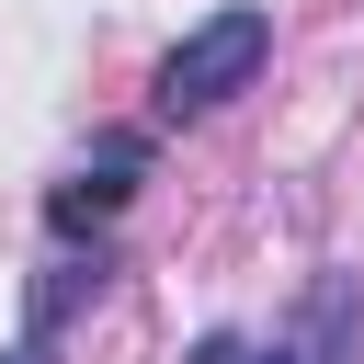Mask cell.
<instances>
[{"mask_svg":"<svg viewBox=\"0 0 364 364\" xmlns=\"http://www.w3.org/2000/svg\"><path fill=\"white\" fill-rule=\"evenodd\" d=\"M262 57H273V11H216V23H193L171 57H159V114H216V102H239L250 80H262Z\"/></svg>","mask_w":364,"mask_h":364,"instance_id":"obj_1","label":"cell"},{"mask_svg":"<svg viewBox=\"0 0 364 364\" xmlns=\"http://www.w3.org/2000/svg\"><path fill=\"white\" fill-rule=\"evenodd\" d=\"M0 364H57V353H46V330H34V341H11V353H0Z\"/></svg>","mask_w":364,"mask_h":364,"instance_id":"obj_2","label":"cell"},{"mask_svg":"<svg viewBox=\"0 0 364 364\" xmlns=\"http://www.w3.org/2000/svg\"><path fill=\"white\" fill-rule=\"evenodd\" d=\"M239 364H250V353H239ZM262 364H307V353H296V341H273V353H262Z\"/></svg>","mask_w":364,"mask_h":364,"instance_id":"obj_3","label":"cell"}]
</instances>
